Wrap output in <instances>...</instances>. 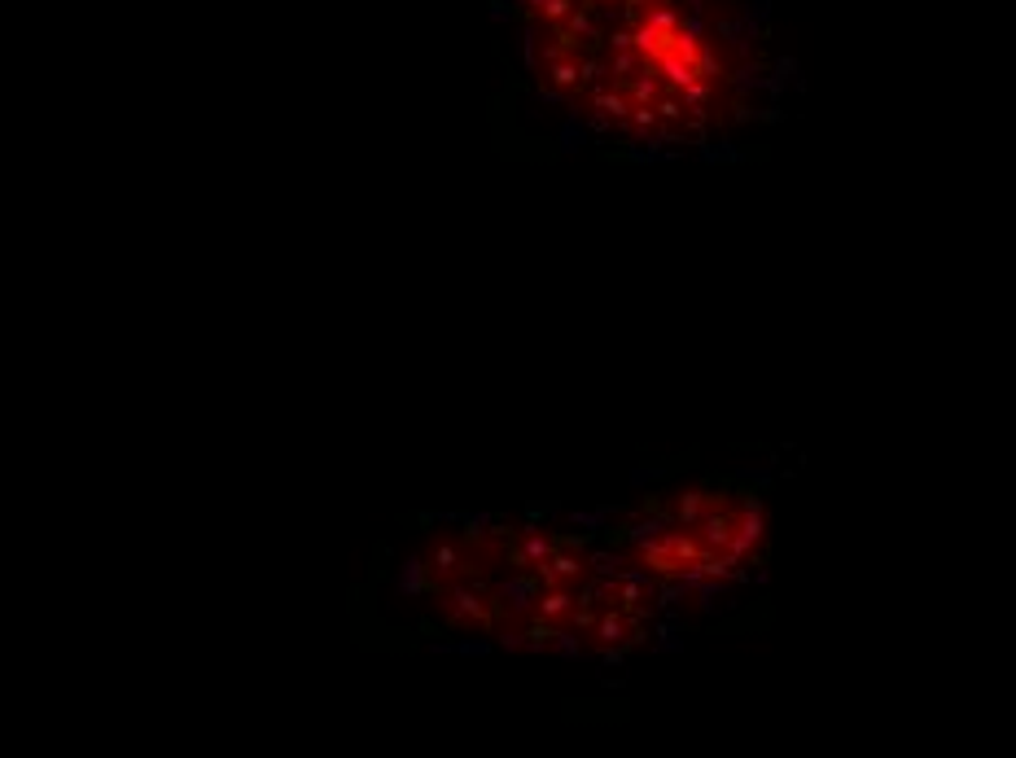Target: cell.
Segmentation results:
<instances>
[{"label":"cell","instance_id":"obj_8","mask_svg":"<svg viewBox=\"0 0 1016 758\" xmlns=\"http://www.w3.org/2000/svg\"><path fill=\"white\" fill-rule=\"evenodd\" d=\"M430 566H425V557H412V562H403V574H399V592L403 596H430Z\"/></svg>","mask_w":1016,"mask_h":758},{"label":"cell","instance_id":"obj_4","mask_svg":"<svg viewBox=\"0 0 1016 758\" xmlns=\"http://www.w3.org/2000/svg\"><path fill=\"white\" fill-rule=\"evenodd\" d=\"M592 645L605 654V649H632L636 641H640V614H632V610H623V605H609V610H601V618L592 623Z\"/></svg>","mask_w":1016,"mask_h":758},{"label":"cell","instance_id":"obj_3","mask_svg":"<svg viewBox=\"0 0 1016 758\" xmlns=\"http://www.w3.org/2000/svg\"><path fill=\"white\" fill-rule=\"evenodd\" d=\"M587 570H592V562H587L583 544L574 535H556L553 557L540 574H544V587H578L587 578Z\"/></svg>","mask_w":1016,"mask_h":758},{"label":"cell","instance_id":"obj_9","mask_svg":"<svg viewBox=\"0 0 1016 758\" xmlns=\"http://www.w3.org/2000/svg\"><path fill=\"white\" fill-rule=\"evenodd\" d=\"M548 649H556L561 658H574V654H578V641H574V636H569V632L561 627V632L553 636V645H548Z\"/></svg>","mask_w":1016,"mask_h":758},{"label":"cell","instance_id":"obj_7","mask_svg":"<svg viewBox=\"0 0 1016 758\" xmlns=\"http://www.w3.org/2000/svg\"><path fill=\"white\" fill-rule=\"evenodd\" d=\"M574 610H578L574 587H544V596H540V605H535V614H540V618H548V623H565V627H569V618H574Z\"/></svg>","mask_w":1016,"mask_h":758},{"label":"cell","instance_id":"obj_1","mask_svg":"<svg viewBox=\"0 0 1016 758\" xmlns=\"http://www.w3.org/2000/svg\"><path fill=\"white\" fill-rule=\"evenodd\" d=\"M430 596H439L448 627H478V632H486V627H495V623L504 618V610H500V601H495V587H491L486 578H478L473 570L461 574L456 583L430 592Z\"/></svg>","mask_w":1016,"mask_h":758},{"label":"cell","instance_id":"obj_5","mask_svg":"<svg viewBox=\"0 0 1016 758\" xmlns=\"http://www.w3.org/2000/svg\"><path fill=\"white\" fill-rule=\"evenodd\" d=\"M425 566H430V583H434L430 592H439V587L456 583L461 574H469V553L456 540H434L430 553H425Z\"/></svg>","mask_w":1016,"mask_h":758},{"label":"cell","instance_id":"obj_2","mask_svg":"<svg viewBox=\"0 0 1016 758\" xmlns=\"http://www.w3.org/2000/svg\"><path fill=\"white\" fill-rule=\"evenodd\" d=\"M491 587H495V601H500L504 618H526V614H535V605L544 596V574L540 570L509 566V574L491 578Z\"/></svg>","mask_w":1016,"mask_h":758},{"label":"cell","instance_id":"obj_6","mask_svg":"<svg viewBox=\"0 0 1016 758\" xmlns=\"http://www.w3.org/2000/svg\"><path fill=\"white\" fill-rule=\"evenodd\" d=\"M719 500H723L719 491H679L666 509H670V518H675V526H679V531H697V526H701V518H706Z\"/></svg>","mask_w":1016,"mask_h":758}]
</instances>
